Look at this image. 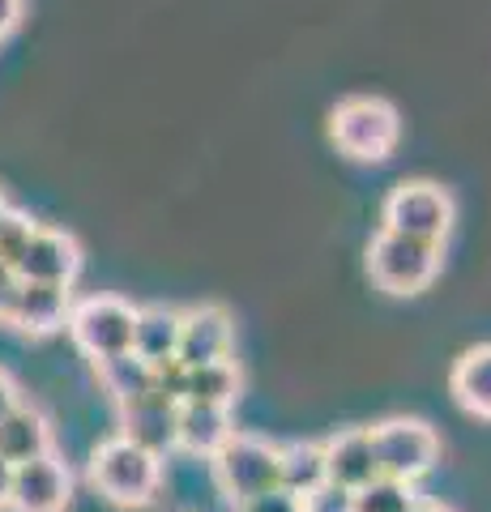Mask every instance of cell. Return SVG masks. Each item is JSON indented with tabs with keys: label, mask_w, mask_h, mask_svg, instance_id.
Instances as JSON below:
<instances>
[{
	"label": "cell",
	"mask_w": 491,
	"mask_h": 512,
	"mask_svg": "<svg viewBox=\"0 0 491 512\" xmlns=\"http://www.w3.org/2000/svg\"><path fill=\"white\" fill-rule=\"evenodd\" d=\"M325 474H329V483L351 491V495L363 491L368 483H376L380 461H376V448H372V431L351 427V431H338L334 440H325Z\"/></svg>",
	"instance_id": "cell-12"
},
{
	"label": "cell",
	"mask_w": 491,
	"mask_h": 512,
	"mask_svg": "<svg viewBox=\"0 0 491 512\" xmlns=\"http://www.w3.org/2000/svg\"><path fill=\"white\" fill-rule=\"evenodd\" d=\"M329 474H325V444L316 440H291V444H278V487L291 491V495H312L316 487H325Z\"/></svg>",
	"instance_id": "cell-17"
},
{
	"label": "cell",
	"mask_w": 491,
	"mask_h": 512,
	"mask_svg": "<svg viewBox=\"0 0 491 512\" xmlns=\"http://www.w3.org/2000/svg\"><path fill=\"white\" fill-rule=\"evenodd\" d=\"M94 376L107 393H112V402H133V397L150 393L154 389V367L141 363L137 355H120V359H107V363H94Z\"/></svg>",
	"instance_id": "cell-20"
},
{
	"label": "cell",
	"mask_w": 491,
	"mask_h": 512,
	"mask_svg": "<svg viewBox=\"0 0 491 512\" xmlns=\"http://www.w3.org/2000/svg\"><path fill=\"white\" fill-rule=\"evenodd\" d=\"M180 346V312L163 308V303H150V308H137V329H133V355L150 367H163L176 359Z\"/></svg>",
	"instance_id": "cell-15"
},
{
	"label": "cell",
	"mask_w": 491,
	"mask_h": 512,
	"mask_svg": "<svg viewBox=\"0 0 491 512\" xmlns=\"http://www.w3.org/2000/svg\"><path fill=\"white\" fill-rule=\"evenodd\" d=\"M214 461V478L231 504H244L252 495H265L278 487V444H269L261 436H235L210 457Z\"/></svg>",
	"instance_id": "cell-6"
},
{
	"label": "cell",
	"mask_w": 491,
	"mask_h": 512,
	"mask_svg": "<svg viewBox=\"0 0 491 512\" xmlns=\"http://www.w3.org/2000/svg\"><path fill=\"white\" fill-rule=\"evenodd\" d=\"M22 402V393H18V384H13V376L5 372V367H0V419H5V414L13 410Z\"/></svg>",
	"instance_id": "cell-27"
},
{
	"label": "cell",
	"mask_w": 491,
	"mask_h": 512,
	"mask_svg": "<svg viewBox=\"0 0 491 512\" xmlns=\"http://www.w3.org/2000/svg\"><path fill=\"white\" fill-rule=\"evenodd\" d=\"M69 495H73V478L56 453L13 466V491H9L13 512H65Z\"/></svg>",
	"instance_id": "cell-11"
},
{
	"label": "cell",
	"mask_w": 491,
	"mask_h": 512,
	"mask_svg": "<svg viewBox=\"0 0 491 512\" xmlns=\"http://www.w3.org/2000/svg\"><path fill=\"white\" fill-rule=\"evenodd\" d=\"M368 431H372V448H376L380 474L398 478V483L415 487L419 478L436 466V457H440L436 431L427 423H419V419H389V423H376Z\"/></svg>",
	"instance_id": "cell-7"
},
{
	"label": "cell",
	"mask_w": 491,
	"mask_h": 512,
	"mask_svg": "<svg viewBox=\"0 0 491 512\" xmlns=\"http://www.w3.org/2000/svg\"><path fill=\"white\" fill-rule=\"evenodd\" d=\"M9 214H13V205L5 201V192H0V227H5V222H9Z\"/></svg>",
	"instance_id": "cell-30"
},
{
	"label": "cell",
	"mask_w": 491,
	"mask_h": 512,
	"mask_svg": "<svg viewBox=\"0 0 491 512\" xmlns=\"http://www.w3.org/2000/svg\"><path fill=\"white\" fill-rule=\"evenodd\" d=\"M240 389H244V376H240V367H235V359L188 367V376H184V402L188 406H223V410H231L235 397H240Z\"/></svg>",
	"instance_id": "cell-19"
},
{
	"label": "cell",
	"mask_w": 491,
	"mask_h": 512,
	"mask_svg": "<svg viewBox=\"0 0 491 512\" xmlns=\"http://www.w3.org/2000/svg\"><path fill=\"white\" fill-rule=\"evenodd\" d=\"M47 453H52V427H47L43 410L18 402L0 419V457L9 466H26V461H39Z\"/></svg>",
	"instance_id": "cell-14"
},
{
	"label": "cell",
	"mask_w": 491,
	"mask_h": 512,
	"mask_svg": "<svg viewBox=\"0 0 491 512\" xmlns=\"http://www.w3.org/2000/svg\"><path fill=\"white\" fill-rule=\"evenodd\" d=\"M18 286H22V278L13 274V269L0 265V325H9L13 303H18Z\"/></svg>",
	"instance_id": "cell-25"
},
{
	"label": "cell",
	"mask_w": 491,
	"mask_h": 512,
	"mask_svg": "<svg viewBox=\"0 0 491 512\" xmlns=\"http://www.w3.org/2000/svg\"><path fill=\"white\" fill-rule=\"evenodd\" d=\"M449 389L457 397V406L491 419V346H474L449 372Z\"/></svg>",
	"instance_id": "cell-18"
},
{
	"label": "cell",
	"mask_w": 491,
	"mask_h": 512,
	"mask_svg": "<svg viewBox=\"0 0 491 512\" xmlns=\"http://www.w3.org/2000/svg\"><path fill=\"white\" fill-rule=\"evenodd\" d=\"M329 137H334V146L346 158H355V163H385L402 137L398 107L376 99V94L342 99L329 111Z\"/></svg>",
	"instance_id": "cell-2"
},
{
	"label": "cell",
	"mask_w": 491,
	"mask_h": 512,
	"mask_svg": "<svg viewBox=\"0 0 491 512\" xmlns=\"http://www.w3.org/2000/svg\"><path fill=\"white\" fill-rule=\"evenodd\" d=\"M368 274L385 295H419L440 274V244L380 231L368 244Z\"/></svg>",
	"instance_id": "cell-4"
},
{
	"label": "cell",
	"mask_w": 491,
	"mask_h": 512,
	"mask_svg": "<svg viewBox=\"0 0 491 512\" xmlns=\"http://www.w3.org/2000/svg\"><path fill=\"white\" fill-rule=\"evenodd\" d=\"M235 512H304V504H299V495L274 487V491H265V495H252V500L235 504Z\"/></svg>",
	"instance_id": "cell-24"
},
{
	"label": "cell",
	"mask_w": 491,
	"mask_h": 512,
	"mask_svg": "<svg viewBox=\"0 0 491 512\" xmlns=\"http://www.w3.org/2000/svg\"><path fill=\"white\" fill-rule=\"evenodd\" d=\"M235 346V325L223 303H197V308L180 312V346L176 363L184 367H205V363H223L231 359Z\"/></svg>",
	"instance_id": "cell-8"
},
{
	"label": "cell",
	"mask_w": 491,
	"mask_h": 512,
	"mask_svg": "<svg viewBox=\"0 0 491 512\" xmlns=\"http://www.w3.org/2000/svg\"><path fill=\"white\" fill-rule=\"evenodd\" d=\"M9 491H13V466L0 457V508H9Z\"/></svg>",
	"instance_id": "cell-28"
},
{
	"label": "cell",
	"mask_w": 491,
	"mask_h": 512,
	"mask_svg": "<svg viewBox=\"0 0 491 512\" xmlns=\"http://www.w3.org/2000/svg\"><path fill=\"white\" fill-rule=\"evenodd\" d=\"M120 436L133 440L137 448L163 457L176 448V427H180V402H171L163 393H141L133 402H120Z\"/></svg>",
	"instance_id": "cell-10"
},
{
	"label": "cell",
	"mask_w": 491,
	"mask_h": 512,
	"mask_svg": "<svg viewBox=\"0 0 491 512\" xmlns=\"http://www.w3.org/2000/svg\"><path fill=\"white\" fill-rule=\"evenodd\" d=\"M90 483L120 508H146L163 487V457L146 453L124 436H112L90 453Z\"/></svg>",
	"instance_id": "cell-1"
},
{
	"label": "cell",
	"mask_w": 491,
	"mask_h": 512,
	"mask_svg": "<svg viewBox=\"0 0 491 512\" xmlns=\"http://www.w3.org/2000/svg\"><path fill=\"white\" fill-rule=\"evenodd\" d=\"M73 299L65 286H39V282H22L18 286V303H13L9 329L26 333V338H52L65 329Z\"/></svg>",
	"instance_id": "cell-13"
},
{
	"label": "cell",
	"mask_w": 491,
	"mask_h": 512,
	"mask_svg": "<svg viewBox=\"0 0 491 512\" xmlns=\"http://www.w3.org/2000/svg\"><path fill=\"white\" fill-rule=\"evenodd\" d=\"M22 22V0H0V39L13 35Z\"/></svg>",
	"instance_id": "cell-26"
},
{
	"label": "cell",
	"mask_w": 491,
	"mask_h": 512,
	"mask_svg": "<svg viewBox=\"0 0 491 512\" xmlns=\"http://www.w3.org/2000/svg\"><path fill=\"white\" fill-rule=\"evenodd\" d=\"M380 214H385V231H398V235L445 248L457 205H453V192L440 188L436 180H402L385 197V210Z\"/></svg>",
	"instance_id": "cell-5"
},
{
	"label": "cell",
	"mask_w": 491,
	"mask_h": 512,
	"mask_svg": "<svg viewBox=\"0 0 491 512\" xmlns=\"http://www.w3.org/2000/svg\"><path fill=\"white\" fill-rule=\"evenodd\" d=\"M65 329L90 363H107V359L133 355L137 308L116 299V295H90V299H77L69 308Z\"/></svg>",
	"instance_id": "cell-3"
},
{
	"label": "cell",
	"mask_w": 491,
	"mask_h": 512,
	"mask_svg": "<svg viewBox=\"0 0 491 512\" xmlns=\"http://www.w3.org/2000/svg\"><path fill=\"white\" fill-rule=\"evenodd\" d=\"M13 274L22 282H39V286H73V278L82 274V248L69 231H52V227H35L30 244L22 248Z\"/></svg>",
	"instance_id": "cell-9"
},
{
	"label": "cell",
	"mask_w": 491,
	"mask_h": 512,
	"mask_svg": "<svg viewBox=\"0 0 491 512\" xmlns=\"http://www.w3.org/2000/svg\"><path fill=\"white\" fill-rule=\"evenodd\" d=\"M419 495L410 483H398V478H385L380 474L376 483H368L363 491H355V504L351 512H415Z\"/></svg>",
	"instance_id": "cell-21"
},
{
	"label": "cell",
	"mask_w": 491,
	"mask_h": 512,
	"mask_svg": "<svg viewBox=\"0 0 491 512\" xmlns=\"http://www.w3.org/2000/svg\"><path fill=\"white\" fill-rule=\"evenodd\" d=\"M35 227H39L35 218H26V214H18V210L9 214V222L0 227V265H5V269L18 265V256H22V248L30 244V235H35Z\"/></svg>",
	"instance_id": "cell-22"
},
{
	"label": "cell",
	"mask_w": 491,
	"mask_h": 512,
	"mask_svg": "<svg viewBox=\"0 0 491 512\" xmlns=\"http://www.w3.org/2000/svg\"><path fill=\"white\" fill-rule=\"evenodd\" d=\"M299 504H304V512H351L355 495L342 491V487H334V483H325V487H316L312 495H304Z\"/></svg>",
	"instance_id": "cell-23"
},
{
	"label": "cell",
	"mask_w": 491,
	"mask_h": 512,
	"mask_svg": "<svg viewBox=\"0 0 491 512\" xmlns=\"http://www.w3.org/2000/svg\"><path fill=\"white\" fill-rule=\"evenodd\" d=\"M235 436L231 410L223 406H180V427H176V448H188L197 457H214L218 448Z\"/></svg>",
	"instance_id": "cell-16"
},
{
	"label": "cell",
	"mask_w": 491,
	"mask_h": 512,
	"mask_svg": "<svg viewBox=\"0 0 491 512\" xmlns=\"http://www.w3.org/2000/svg\"><path fill=\"white\" fill-rule=\"evenodd\" d=\"M415 512H453V508H445V504H432V500H419V504H415Z\"/></svg>",
	"instance_id": "cell-29"
}]
</instances>
